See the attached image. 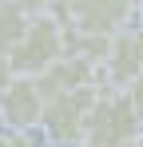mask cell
Segmentation results:
<instances>
[{
    "label": "cell",
    "instance_id": "cell-4",
    "mask_svg": "<svg viewBox=\"0 0 143 147\" xmlns=\"http://www.w3.org/2000/svg\"><path fill=\"white\" fill-rule=\"evenodd\" d=\"M56 16L72 36H115L131 24L135 0H60Z\"/></svg>",
    "mask_w": 143,
    "mask_h": 147
},
{
    "label": "cell",
    "instance_id": "cell-13",
    "mask_svg": "<svg viewBox=\"0 0 143 147\" xmlns=\"http://www.w3.org/2000/svg\"><path fill=\"white\" fill-rule=\"evenodd\" d=\"M135 12H139V16H143V0H135Z\"/></svg>",
    "mask_w": 143,
    "mask_h": 147
},
{
    "label": "cell",
    "instance_id": "cell-10",
    "mask_svg": "<svg viewBox=\"0 0 143 147\" xmlns=\"http://www.w3.org/2000/svg\"><path fill=\"white\" fill-rule=\"evenodd\" d=\"M0 147H36L28 139V131H16V127H8V131H0Z\"/></svg>",
    "mask_w": 143,
    "mask_h": 147
},
{
    "label": "cell",
    "instance_id": "cell-11",
    "mask_svg": "<svg viewBox=\"0 0 143 147\" xmlns=\"http://www.w3.org/2000/svg\"><path fill=\"white\" fill-rule=\"evenodd\" d=\"M127 99H131V107H135V115H139V123H143V76L127 88Z\"/></svg>",
    "mask_w": 143,
    "mask_h": 147
},
{
    "label": "cell",
    "instance_id": "cell-9",
    "mask_svg": "<svg viewBox=\"0 0 143 147\" xmlns=\"http://www.w3.org/2000/svg\"><path fill=\"white\" fill-rule=\"evenodd\" d=\"M16 8H24L28 16H48V12H56V4L60 0H12Z\"/></svg>",
    "mask_w": 143,
    "mask_h": 147
},
{
    "label": "cell",
    "instance_id": "cell-6",
    "mask_svg": "<svg viewBox=\"0 0 143 147\" xmlns=\"http://www.w3.org/2000/svg\"><path fill=\"white\" fill-rule=\"evenodd\" d=\"M44 107L48 99L40 92V84L32 76H16L4 92H0V123L16 127V131H32L44 123Z\"/></svg>",
    "mask_w": 143,
    "mask_h": 147
},
{
    "label": "cell",
    "instance_id": "cell-12",
    "mask_svg": "<svg viewBox=\"0 0 143 147\" xmlns=\"http://www.w3.org/2000/svg\"><path fill=\"white\" fill-rule=\"evenodd\" d=\"M12 80H16V72H12V64H8V56H0V92H4V88H8Z\"/></svg>",
    "mask_w": 143,
    "mask_h": 147
},
{
    "label": "cell",
    "instance_id": "cell-5",
    "mask_svg": "<svg viewBox=\"0 0 143 147\" xmlns=\"http://www.w3.org/2000/svg\"><path fill=\"white\" fill-rule=\"evenodd\" d=\"M143 76V24H127L123 32L111 36V48L103 60V88L127 92Z\"/></svg>",
    "mask_w": 143,
    "mask_h": 147
},
{
    "label": "cell",
    "instance_id": "cell-14",
    "mask_svg": "<svg viewBox=\"0 0 143 147\" xmlns=\"http://www.w3.org/2000/svg\"><path fill=\"white\" fill-rule=\"evenodd\" d=\"M131 147H143V135H139V139H135V143H131Z\"/></svg>",
    "mask_w": 143,
    "mask_h": 147
},
{
    "label": "cell",
    "instance_id": "cell-3",
    "mask_svg": "<svg viewBox=\"0 0 143 147\" xmlns=\"http://www.w3.org/2000/svg\"><path fill=\"white\" fill-rule=\"evenodd\" d=\"M103 88H76V92H60V96L48 99L44 107V135L60 147H84L88 135V119H92V107L99 99Z\"/></svg>",
    "mask_w": 143,
    "mask_h": 147
},
{
    "label": "cell",
    "instance_id": "cell-1",
    "mask_svg": "<svg viewBox=\"0 0 143 147\" xmlns=\"http://www.w3.org/2000/svg\"><path fill=\"white\" fill-rule=\"evenodd\" d=\"M68 40H72V32L64 28V20H60L56 12H48V16H32L28 28H24V36H20V44H16L12 56H8V64H12L16 76H32V80H40L56 60L68 56Z\"/></svg>",
    "mask_w": 143,
    "mask_h": 147
},
{
    "label": "cell",
    "instance_id": "cell-7",
    "mask_svg": "<svg viewBox=\"0 0 143 147\" xmlns=\"http://www.w3.org/2000/svg\"><path fill=\"white\" fill-rule=\"evenodd\" d=\"M36 84H40L44 99L60 96V92H76V88H103V68H99L95 60H88V56H80V52H68V56L56 60Z\"/></svg>",
    "mask_w": 143,
    "mask_h": 147
},
{
    "label": "cell",
    "instance_id": "cell-2",
    "mask_svg": "<svg viewBox=\"0 0 143 147\" xmlns=\"http://www.w3.org/2000/svg\"><path fill=\"white\" fill-rule=\"evenodd\" d=\"M139 135H143V123H139V115H135L127 92L103 88L99 99H95V107H92L84 147H131Z\"/></svg>",
    "mask_w": 143,
    "mask_h": 147
},
{
    "label": "cell",
    "instance_id": "cell-8",
    "mask_svg": "<svg viewBox=\"0 0 143 147\" xmlns=\"http://www.w3.org/2000/svg\"><path fill=\"white\" fill-rule=\"evenodd\" d=\"M28 20H32V16H28L24 8H16L12 0H0V56H12V48L20 44Z\"/></svg>",
    "mask_w": 143,
    "mask_h": 147
}]
</instances>
